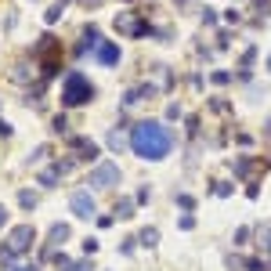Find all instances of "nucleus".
I'll use <instances>...</instances> for the list:
<instances>
[{
    "label": "nucleus",
    "mask_w": 271,
    "mask_h": 271,
    "mask_svg": "<svg viewBox=\"0 0 271 271\" xmlns=\"http://www.w3.org/2000/svg\"><path fill=\"white\" fill-rule=\"evenodd\" d=\"M15 271H36V268H15Z\"/></svg>",
    "instance_id": "c9c22d12"
},
{
    "label": "nucleus",
    "mask_w": 271,
    "mask_h": 271,
    "mask_svg": "<svg viewBox=\"0 0 271 271\" xmlns=\"http://www.w3.org/2000/svg\"><path fill=\"white\" fill-rule=\"evenodd\" d=\"M109 148H112V152H119V148H123V137H119L116 130H112V134H109Z\"/></svg>",
    "instance_id": "412c9836"
},
{
    "label": "nucleus",
    "mask_w": 271,
    "mask_h": 271,
    "mask_svg": "<svg viewBox=\"0 0 271 271\" xmlns=\"http://www.w3.org/2000/svg\"><path fill=\"white\" fill-rule=\"evenodd\" d=\"M58 18H62V4H54V7H51V11H47V22L54 25V22H58Z\"/></svg>",
    "instance_id": "b1692460"
},
{
    "label": "nucleus",
    "mask_w": 271,
    "mask_h": 271,
    "mask_svg": "<svg viewBox=\"0 0 271 271\" xmlns=\"http://www.w3.org/2000/svg\"><path fill=\"white\" fill-rule=\"evenodd\" d=\"M134 206H137V199H119L116 203V217L119 221H130V217H134Z\"/></svg>",
    "instance_id": "9b49d317"
},
{
    "label": "nucleus",
    "mask_w": 271,
    "mask_h": 271,
    "mask_svg": "<svg viewBox=\"0 0 271 271\" xmlns=\"http://www.w3.org/2000/svg\"><path fill=\"white\" fill-rule=\"evenodd\" d=\"M83 253H98V239H83Z\"/></svg>",
    "instance_id": "393cba45"
},
{
    "label": "nucleus",
    "mask_w": 271,
    "mask_h": 271,
    "mask_svg": "<svg viewBox=\"0 0 271 271\" xmlns=\"http://www.w3.org/2000/svg\"><path fill=\"white\" fill-rule=\"evenodd\" d=\"M18 206H22V210H36V195L29 188H22V192H18Z\"/></svg>",
    "instance_id": "4468645a"
},
{
    "label": "nucleus",
    "mask_w": 271,
    "mask_h": 271,
    "mask_svg": "<svg viewBox=\"0 0 271 271\" xmlns=\"http://www.w3.org/2000/svg\"><path fill=\"white\" fill-rule=\"evenodd\" d=\"M98 62L101 65H116L119 62V47H116V44H101V47H98Z\"/></svg>",
    "instance_id": "1a4fd4ad"
},
{
    "label": "nucleus",
    "mask_w": 271,
    "mask_h": 271,
    "mask_svg": "<svg viewBox=\"0 0 271 271\" xmlns=\"http://www.w3.org/2000/svg\"><path fill=\"white\" fill-rule=\"evenodd\" d=\"M130 148H134L137 159H163V156H170L174 148V134L166 130L159 119H141V123H134L130 130Z\"/></svg>",
    "instance_id": "f257e3e1"
},
{
    "label": "nucleus",
    "mask_w": 271,
    "mask_h": 271,
    "mask_svg": "<svg viewBox=\"0 0 271 271\" xmlns=\"http://www.w3.org/2000/svg\"><path fill=\"white\" fill-rule=\"evenodd\" d=\"M69 148H72V159H76V163L98 159V141H90V137H83V134H72L69 137Z\"/></svg>",
    "instance_id": "423d86ee"
},
{
    "label": "nucleus",
    "mask_w": 271,
    "mask_h": 271,
    "mask_svg": "<svg viewBox=\"0 0 271 271\" xmlns=\"http://www.w3.org/2000/svg\"><path fill=\"white\" fill-rule=\"evenodd\" d=\"M231 76H228V72H224V69H217V72H213V83H221V87H224V83H228Z\"/></svg>",
    "instance_id": "bb28decb"
},
{
    "label": "nucleus",
    "mask_w": 271,
    "mask_h": 271,
    "mask_svg": "<svg viewBox=\"0 0 271 271\" xmlns=\"http://www.w3.org/2000/svg\"><path fill=\"white\" fill-rule=\"evenodd\" d=\"M72 231H69V224H51V231H47V239H51V246H62L65 239H69Z\"/></svg>",
    "instance_id": "9d476101"
},
{
    "label": "nucleus",
    "mask_w": 271,
    "mask_h": 271,
    "mask_svg": "<svg viewBox=\"0 0 271 271\" xmlns=\"http://www.w3.org/2000/svg\"><path fill=\"white\" fill-rule=\"evenodd\" d=\"M268 72H271V54H268Z\"/></svg>",
    "instance_id": "e433bc0d"
},
{
    "label": "nucleus",
    "mask_w": 271,
    "mask_h": 271,
    "mask_svg": "<svg viewBox=\"0 0 271 271\" xmlns=\"http://www.w3.org/2000/svg\"><path fill=\"white\" fill-rule=\"evenodd\" d=\"M69 271H90V264H87V260H80V264H72Z\"/></svg>",
    "instance_id": "7c9ffc66"
},
{
    "label": "nucleus",
    "mask_w": 271,
    "mask_h": 271,
    "mask_svg": "<svg viewBox=\"0 0 271 271\" xmlns=\"http://www.w3.org/2000/svg\"><path fill=\"white\" fill-rule=\"evenodd\" d=\"M94 98V83H90L83 72H69L62 83V105H83V101H90Z\"/></svg>",
    "instance_id": "f03ea898"
},
{
    "label": "nucleus",
    "mask_w": 271,
    "mask_h": 271,
    "mask_svg": "<svg viewBox=\"0 0 271 271\" xmlns=\"http://www.w3.org/2000/svg\"><path fill=\"white\" fill-rule=\"evenodd\" d=\"M134 246H137V239H123V246H119V249H123V253H134Z\"/></svg>",
    "instance_id": "cd10ccee"
},
{
    "label": "nucleus",
    "mask_w": 271,
    "mask_h": 271,
    "mask_svg": "<svg viewBox=\"0 0 271 271\" xmlns=\"http://www.w3.org/2000/svg\"><path fill=\"white\" fill-rule=\"evenodd\" d=\"M177 228H181V231H192V228H195V217H192V213H184V217L177 221Z\"/></svg>",
    "instance_id": "6ab92c4d"
},
{
    "label": "nucleus",
    "mask_w": 271,
    "mask_h": 271,
    "mask_svg": "<svg viewBox=\"0 0 271 271\" xmlns=\"http://www.w3.org/2000/svg\"><path fill=\"white\" fill-rule=\"evenodd\" d=\"M177 4H184V0H177Z\"/></svg>",
    "instance_id": "4c0bfd02"
},
{
    "label": "nucleus",
    "mask_w": 271,
    "mask_h": 271,
    "mask_svg": "<svg viewBox=\"0 0 271 271\" xmlns=\"http://www.w3.org/2000/svg\"><path fill=\"white\" fill-rule=\"evenodd\" d=\"M83 7H101V0H80Z\"/></svg>",
    "instance_id": "473e14b6"
},
{
    "label": "nucleus",
    "mask_w": 271,
    "mask_h": 271,
    "mask_svg": "<svg viewBox=\"0 0 271 271\" xmlns=\"http://www.w3.org/2000/svg\"><path fill=\"white\" fill-rule=\"evenodd\" d=\"M246 268H249V271H264V260H257V257H249V260H246Z\"/></svg>",
    "instance_id": "a878e982"
},
{
    "label": "nucleus",
    "mask_w": 271,
    "mask_h": 271,
    "mask_svg": "<svg viewBox=\"0 0 271 271\" xmlns=\"http://www.w3.org/2000/svg\"><path fill=\"white\" fill-rule=\"evenodd\" d=\"M51 130H54V134H69V119H65V112H58V116L51 119Z\"/></svg>",
    "instance_id": "2eb2a0df"
},
{
    "label": "nucleus",
    "mask_w": 271,
    "mask_h": 271,
    "mask_svg": "<svg viewBox=\"0 0 271 271\" xmlns=\"http://www.w3.org/2000/svg\"><path fill=\"white\" fill-rule=\"evenodd\" d=\"M260 246L271 253V224H264V228H260Z\"/></svg>",
    "instance_id": "f3484780"
},
{
    "label": "nucleus",
    "mask_w": 271,
    "mask_h": 271,
    "mask_svg": "<svg viewBox=\"0 0 271 271\" xmlns=\"http://www.w3.org/2000/svg\"><path fill=\"white\" fill-rule=\"evenodd\" d=\"M33 54H36V62H40L44 76H54V72H58V62H62V44L54 40L51 33H44L40 40H36V47H33Z\"/></svg>",
    "instance_id": "7ed1b4c3"
},
{
    "label": "nucleus",
    "mask_w": 271,
    "mask_h": 271,
    "mask_svg": "<svg viewBox=\"0 0 271 271\" xmlns=\"http://www.w3.org/2000/svg\"><path fill=\"white\" fill-rule=\"evenodd\" d=\"M257 62V47H249L246 54H242V69H249V65H253Z\"/></svg>",
    "instance_id": "4be33fe9"
},
{
    "label": "nucleus",
    "mask_w": 271,
    "mask_h": 271,
    "mask_svg": "<svg viewBox=\"0 0 271 271\" xmlns=\"http://www.w3.org/2000/svg\"><path fill=\"white\" fill-rule=\"evenodd\" d=\"M213 195H221V199H224V195H231V184L228 181H217V184H213Z\"/></svg>",
    "instance_id": "aec40b11"
},
{
    "label": "nucleus",
    "mask_w": 271,
    "mask_h": 271,
    "mask_svg": "<svg viewBox=\"0 0 271 271\" xmlns=\"http://www.w3.org/2000/svg\"><path fill=\"white\" fill-rule=\"evenodd\" d=\"M249 235H253L249 228H239V231H235V246H246V239H249Z\"/></svg>",
    "instance_id": "5701e85b"
},
{
    "label": "nucleus",
    "mask_w": 271,
    "mask_h": 271,
    "mask_svg": "<svg viewBox=\"0 0 271 271\" xmlns=\"http://www.w3.org/2000/svg\"><path fill=\"white\" fill-rule=\"evenodd\" d=\"M137 242H141L145 249H152L156 242H159V228H141V235H137Z\"/></svg>",
    "instance_id": "ddd939ff"
},
{
    "label": "nucleus",
    "mask_w": 271,
    "mask_h": 271,
    "mask_svg": "<svg viewBox=\"0 0 271 271\" xmlns=\"http://www.w3.org/2000/svg\"><path fill=\"white\" fill-rule=\"evenodd\" d=\"M203 22H206V25H213V22H217V15H213V7H206V11H203Z\"/></svg>",
    "instance_id": "c85d7f7f"
},
{
    "label": "nucleus",
    "mask_w": 271,
    "mask_h": 271,
    "mask_svg": "<svg viewBox=\"0 0 271 271\" xmlns=\"http://www.w3.org/2000/svg\"><path fill=\"white\" fill-rule=\"evenodd\" d=\"M264 134H271V116H268V127H264Z\"/></svg>",
    "instance_id": "f704fd0d"
},
{
    "label": "nucleus",
    "mask_w": 271,
    "mask_h": 271,
    "mask_svg": "<svg viewBox=\"0 0 271 271\" xmlns=\"http://www.w3.org/2000/svg\"><path fill=\"white\" fill-rule=\"evenodd\" d=\"M58 181H62V170H58V166H47V170L40 174V184H44V188H54Z\"/></svg>",
    "instance_id": "f8f14e48"
},
{
    "label": "nucleus",
    "mask_w": 271,
    "mask_h": 271,
    "mask_svg": "<svg viewBox=\"0 0 271 271\" xmlns=\"http://www.w3.org/2000/svg\"><path fill=\"white\" fill-rule=\"evenodd\" d=\"M4 224H7V210L0 206V228H4Z\"/></svg>",
    "instance_id": "72a5a7b5"
},
{
    "label": "nucleus",
    "mask_w": 271,
    "mask_h": 271,
    "mask_svg": "<svg viewBox=\"0 0 271 271\" xmlns=\"http://www.w3.org/2000/svg\"><path fill=\"white\" fill-rule=\"evenodd\" d=\"M0 134H4V137L11 134V123H7V119H0Z\"/></svg>",
    "instance_id": "2f4dec72"
},
{
    "label": "nucleus",
    "mask_w": 271,
    "mask_h": 271,
    "mask_svg": "<svg viewBox=\"0 0 271 271\" xmlns=\"http://www.w3.org/2000/svg\"><path fill=\"white\" fill-rule=\"evenodd\" d=\"M177 206H181V210H192V206H195V199H192L188 192H181V195H177Z\"/></svg>",
    "instance_id": "a211bd4d"
},
{
    "label": "nucleus",
    "mask_w": 271,
    "mask_h": 271,
    "mask_svg": "<svg viewBox=\"0 0 271 271\" xmlns=\"http://www.w3.org/2000/svg\"><path fill=\"white\" fill-rule=\"evenodd\" d=\"M47 152H51V148H47V145H40V148H33V152H29V163H44V159H47Z\"/></svg>",
    "instance_id": "dca6fc26"
},
{
    "label": "nucleus",
    "mask_w": 271,
    "mask_h": 271,
    "mask_svg": "<svg viewBox=\"0 0 271 271\" xmlns=\"http://www.w3.org/2000/svg\"><path fill=\"white\" fill-rule=\"evenodd\" d=\"M36 242V231H33V224H18V228H11V235H7V253L11 257H22V253H29V246Z\"/></svg>",
    "instance_id": "39448f33"
},
{
    "label": "nucleus",
    "mask_w": 271,
    "mask_h": 271,
    "mask_svg": "<svg viewBox=\"0 0 271 271\" xmlns=\"http://www.w3.org/2000/svg\"><path fill=\"white\" fill-rule=\"evenodd\" d=\"M231 166H235V174H239V177H246V184L253 181V174L260 170V163H253V159H249V156H239V159L231 163Z\"/></svg>",
    "instance_id": "6e6552de"
},
{
    "label": "nucleus",
    "mask_w": 271,
    "mask_h": 271,
    "mask_svg": "<svg viewBox=\"0 0 271 271\" xmlns=\"http://www.w3.org/2000/svg\"><path fill=\"white\" fill-rule=\"evenodd\" d=\"M69 210L76 213L80 221H90L98 213V206H94V195L90 192H72V199H69Z\"/></svg>",
    "instance_id": "0eeeda50"
},
{
    "label": "nucleus",
    "mask_w": 271,
    "mask_h": 271,
    "mask_svg": "<svg viewBox=\"0 0 271 271\" xmlns=\"http://www.w3.org/2000/svg\"><path fill=\"white\" fill-rule=\"evenodd\" d=\"M181 116V105H166V119H177Z\"/></svg>",
    "instance_id": "c756f323"
},
{
    "label": "nucleus",
    "mask_w": 271,
    "mask_h": 271,
    "mask_svg": "<svg viewBox=\"0 0 271 271\" xmlns=\"http://www.w3.org/2000/svg\"><path fill=\"white\" fill-rule=\"evenodd\" d=\"M119 177H123V174H119V163H109V159H105V163H98L94 170H90L87 184H94L98 192H105V188H116Z\"/></svg>",
    "instance_id": "20e7f679"
}]
</instances>
